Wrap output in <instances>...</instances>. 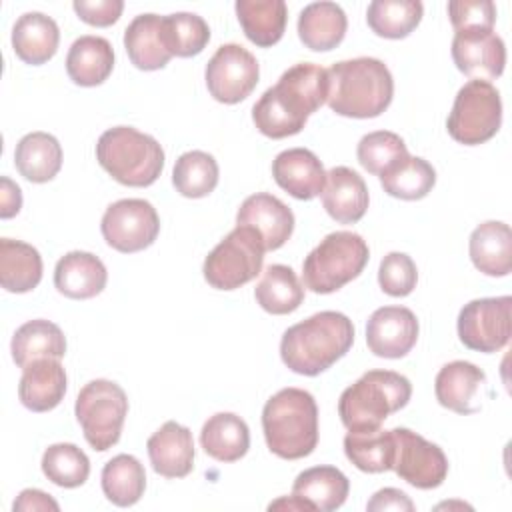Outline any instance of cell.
Instances as JSON below:
<instances>
[{
	"label": "cell",
	"mask_w": 512,
	"mask_h": 512,
	"mask_svg": "<svg viewBox=\"0 0 512 512\" xmlns=\"http://www.w3.org/2000/svg\"><path fill=\"white\" fill-rule=\"evenodd\" d=\"M326 94V70L318 64L298 62L258 98L252 108V120L268 138L294 136L306 126L308 116L326 102Z\"/></svg>",
	"instance_id": "obj_1"
},
{
	"label": "cell",
	"mask_w": 512,
	"mask_h": 512,
	"mask_svg": "<svg viewBox=\"0 0 512 512\" xmlns=\"http://www.w3.org/2000/svg\"><path fill=\"white\" fill-rule=\"evenodd\" d=\"M354 342L352 320L324 310L290 326L280 340V358L296 374L318 376L340 360Z\"/></svg>",
	"instance_id": "obj_2"
},
{
	"label": "cell",
	"mask_w": 512,
	"mask_h": 512,
	"mask_svg": "<svg viewBox=\"0 0 512 512\" xmlns=\"http://www.w3.org/2000/svg\"><path fill=\"white\" fill-rule=\"evenodd\" d=\"M326 102L348 118H376L392 102L394 80L388 66L370 56L342 60L328 70Z\"/></svg>",
	"instance_id": "obj_3"
},
{
	"label": "cell",
	"mask_w": 512,
	"mask_h": 512,
	"mask_svg": "<svg viewBox=\"0 0 512 512\" xmlns=\"http://www.w3.org/2000/svg\"><path fill=\"white\" fill-rule=\"evenodd\" d=\"M268 450L284 460L310 456L318 444V406L302 388H282L262 408Z\"/></svg>",
	"instance_id": "obj_4"
},
{
	"label": "cell",
	"mask_w": 512,
	"mask_h": 512,
	"mask_svg": "<svg viewBox=\"0 0 512 512\" xmlns=\"http://www.w3.org/2000/svg\"><path fill=\"white\" fill-rule=\"evenodd\" d=\"M412 384L394 370H368L338 400V414L350 432L376 430L392 414L408 404Z\"/></svg>",
	"instance_id": "obj_5"
},
{
	"label": "cell",
	"mask_w": 512,
	"mask_h": 512,
	"mask_svg": "<svg viewBox=\"0 0 512 512\" xmlns=\"http://www.w3.org/2000/svg\"><path fill=\"white\" fill-rule=\"evenodd\" d=\"M96 160L116 182L144 188L162 174L164 150L150 134L132 126H114L98 138Z\"/></svg>",
	"instance_id": "obj_6"
},
{
	"label": "cell",
	"mask_w": 512,
	"mask_h": 512,
	"mask_svg": "<svg viewBox=\"0 0 512 512\" xmlns=\"http://www.w3.org/2000/svg\"><path fill=\"white\" fill-rule=\"evenodd\" d=\"M368 258L370 250L360 234L348 230L332 232L304 258V288L314 294H332L358 278Z\"/></svg>",
	"instance_id": "obj_7"
},
{
	"label": "cell",
	"mask_w": 512,
	"mask_h": 512,
	"mask_svg": "<svg viewBox=\"0 0 512 512\" xmlns=\"http://www.w3.org/2000/svg\"><path fill=\"white\" fill-rule=\"evenodd\" d=\"M74 414L86 442L94 450L104 452L120 440L128 414L126 392L112 380H92L78 392Z\"/></svg>",
	"instance_id": "obj_8"
},
{
	"label": "cell",
	"mask_w": 512,
	"mask_h": 512,
	"mask_svg": "<svg viewBox=\"0 0 512 512\" xmlns=\"http://www.w3.org/2000/svg\"><path fill=\"white\" fill-rule=\"evenodd\" d=\"M264 252L258 232L236 224L206 256L204 278L216 290H236L260 274Z\"/></svg>",
	"instance_id": "obj_9"
},
{
	"label": "cell",
	"mask_w": 512,
	"mask_h": 512,
	"mask_svg": "<svg viewBox=\"0 0 512 512\" xmlns=\"http://www.w3.org/2000/svg\"><path fill=\"white\" fill-rule=\"evenodd\" d=\"M502 124V100L492 82L468 80L456 94L446 120L448 134L466 146L490 140Z\"/></svg>",
	"instance_id": "obj_10"
},
{
	"label": "cell",
	"mask_w": 512,
	"mask_h": 512,
	"mask_svg": "<svg viewBox=\"0 0 512 512\" xmlns=\"http://www.w3.org/2000/svg\"><path fill=\"white\" fill-rule=\"evenodd\" d=\"M100 230L108 246L132 254L154 244L160 232V218L148 200L124 198L106 208Z\"/></svg>",
	"instance_id": "obj_11"
},
{
	"label": "cell",
	"mask_w": 512,
	"mask_h": 512,
	"mask_svg": "<svg viewBox=\"0 0 512 512\" xmlns=\"http://www.w3.org/2000/svg\"><path fill=\"white\" fill-rule=\"evenodd\" d=\"M510 308V296L476 298L464 304L458 314L460 342L476 352H500L508 344L512 334Z\"/></svg>",
	"instance_id": "obj_12"
},
{
	"label": "cell",
	"mask_w": 512,
	"mask_h": 512,
	"mask_svg": "<svg viewBox=\"0 0 512 512\" xmlns=\"http://www.w3.org/2000/svg\"><path fill=\"white\" fill-rule=\"evenodd\" d=\"M206 86L222 104L242 102L252 94L260 78V66L252 52L240 44H222L206 64Z\"/></svg>",
	"instance_id": "obj_13"
},
{
	"label": "cell",
	"mask_w": 512,
	"mask_h": 512,
	"mask_svg": "<svg viewBox=\"0 0 512 512\" xmlns=\"http://www.w3.org/2000/svg\"><path fill=\"white\" fill-rule=\"evenodd\" d=\"M396 454L392 470L420 490L438 488L448 476V458L440 446L408 428H392Z\"/></svg>",
	"instance_id": "obj_14"
},
{
	"label": "cell",
	"mask_w": 512,
	"mask_h": 512,
	"mask_svg": "<svg viewBox=\"0 0 512 512\" xmlns=\"http://www.w3.org/2000/svg\"><path fill=\"white\" fill-rule=\"evenodd\" d=\"M452 60L470 80H496L504 72L506 46L492 28L458 30L452 38Z\"/></svg>",
	"instance_id": "obj_15"
},
{
	"label": "cell",
	"mask_w": 512,
	"mask_h": 512,
	"mask_svg": "<svg viewBox=\"0 0 512 512\" xmlns=\"http://www.w3.org/2000/svg\"><path fill=\"white\" fill-rule=\"evenodd\" d=\"M418 318L406 306H382L366 322V344L380 358H402L418 340Z\"/></svg>",
	"instance_id": "obj_16"
},
{
	"label": "cell",
	"mask_w": 512,
	"mask_h": 512,
	"mask_svg": "<svg viewBox=\"0 0 512 512\" xmlns=\"http://www.w3.org/2000/svg\"><path fill=\"white\" fill-rule=\"evenodd\" d=\"M236 224L256 230L264 250H278L294 232V214L280 198L256 192L240 204Z\"/></svg>",
	"instance_id": "obj_17"
},
{
	"label": "cell",
	"mask_w": 512,
	"mask_h": 512,
	"mask_svg": "<svg viewBox=\"0 0 512 512\" xmlns=\"http://www.w3.org/2000/svg\"><path fill=\"white\" fill-rule=\"evenodd\" d=\"M276 184L298 200H312L322 194L326 172L318 156L308 148H288L272 162Z\"/></svg>",
	"instance_id": "obj_18"
},
{
	"label": "cell",
	"mask_w": 512,
	"mask_h": 512,
	"mask_svg": "<svg viewBox=\"0 0 512 512\" xmlns=\"http://www.w3.org/2000/svg\"><path fill=\"white\" fill-rule=\"evenodd\" d=\"M148 458L156 474L164 478H184L194 466L192 432L174 422H164L146 442Z\"/></svg>",
	"instance_id": "obj_19"
},
{
	"label": "cell",
	"mask_w": 512,
	"mask_h": 512,
	"mask_svg": "<svg viewBox=\"0 0 512 512\" xmlns=\"http://www.w3.org/2000/svg\"><path fill=\"white\" fill-rule=\"evenodd\" d=\"M368 186L364 178L348 166H334L326 172L322 204L330 218L340 224H356L368 210Z\"/></svg>",
	"instance_id": "obj_20"
},
{
	"label": "cell",
	"mask_w": 512,
	"mask_h": 512,
	"mask_svg": "<svg viewBox=\"0 0 512 512\" xmlns=\"http://www.w3.org/2000/svg\"><path fill=\"white\" fill-rule=\"evenodd\" d=\"M486 384V374L476 364L466 360H454L444 364L434 380L436 400L458 414L478 412L480 406L474 404L480 390Z\"/></svg>",
	"instance_id": "obj_21"
},
{
	"label": "cell",
	"mask_w": 512,
	"mask_h": 512,
	"mask_svg": "<svg viewBox=\"0 0 512 512\" xmlns=\"http://www.w3.org/2000/svg\"><path fill=\"white\" fill-rule=\"evenodd\" d=\"M108 280L106 266L90 252L72 250L64 254L54 268V286L60 294L72 300L98 296Z\"/></svg>",
	"instance_id": "obj_22"
},
{
	"label": "cell",
	"mask_w": 512,
	"mask_h": 512,
	"mask_svg": "<svg viewBox=\"0 0 512 512\" xmlns=\"http://www.w3.org/2000/svg\"><path fill=\"white\" fill-rule=\"evenodd\" d=\"M18 384L20 402L32 412L56 408L66 394V370L56 358H42L22 368Z\"/></svg>",
	"instance_id": "obj_23"
},
{
	"label": "cell",
	"mask_w": 512,
	"mask_h": 512,
	"mask_svg": "<svg viewBox=\"0 0 512 512\" xmlns=\"http://www.w3.org/2000/svg\"><path fill=\"white\" fill-rule=\"evenodd\" d=\"M472 264L486 276H508L512 270V232L498 220L482 222L468 242Z\"/></svg>",
	"instance_id": "obj_24"
},
{
	"label": "cell",
	"mask_w": 512,
	"mask_h": 512,
	"mask_svg": "<svg viewBox=\"0 0 512 512\" xmlns=\"http://www.w3.org/2000/svg\"><path fill=\"white\" fill-rule=\"evenodd\" d=\"M60 42L58 24L42 12L22 14L12 28V48L16 56L32 66L48 62Z\"/></svg>",
	"instance_id": "obj_25"
},
{
	"label": "cell",
	"mask_w": 512,
	"mask_h": 512,
	"mask_svg": "<svg viewBox=\"0 0 512 512\" xmlns=\"http://www.w3.org/2000/svg\"><path fill=\"white\" fill-rule=\"evenodd\" d=\"M348 28V18L336 2H312L298 16V36L302 44L314 52L336 48Z\"/></svg>",
	"instance_id": "obj_26"
},
{
	"label": "cell",
	"mask_w": 512,
	"mask_h": 512,
	"mask_svg": "<svg viewBox=\"0 0 512 512\" xmlns=\"http://www.w3.org/2000/svg\"><path fill=\"white\" fill-rule=\"evenodd\" d=\"M114 68L112 44L94 34L80 36L72 42L66 56V72L78 86L102 84Z\"/></svg>",
	"instance_id": "obj_27"
},
{
	"label": "cell",
	"mask_w": 512,
	"mask_h": 512,
	"mask_svg": "<svg viewBox=\"0 0 512 512\" xmlns=\"http://www.w3.org/2000/svg\"><path fill=\"white\" fill-rule=\"evenodd\" d=\"M124 48L130 62L140 70H160L172 54L162 36V16L140 14L124 30Z\"/></svg>",
	"instance_id": "obj_28"
},
{
	"label": "cell",
	"mask_w": 512,
	"mask_h": 512,
	"mask_svg": "<svg viewBox=\"0 0 512 512\" xmlns=\"http://www.w3.org/2000/svg\"><path fill=\"white\" fill-rule=\"evenodd\" d=\"M12 360L16 366L26 368L28 364L42 358L60 360L66 354V338L60 326L50 320L38 318L24 322L12 336L10 342Z\"/></svg>",
	"instance_id": "obj_29"
},
{
	"label": "cell",
	"mask_w": 512,
	"mask_h": 512,
	"mask_svg": "<svg viewBox=\"0 0 512 512\" xmlns=\"http://www.w3.org/2000/svg\"><path fill=\"white\" fill-rule=\"evenodd\" d=\"M350 492V482L336 466H314L300 472L292 484V494L308 502L314 510L332 512L340 508Z\"/></svg>",
	"instance_id": "obj_30"
},
{
	"label": "cell",
	"mask_w": 512,
	"mask_h": 512,
	"mask_svg": "<svg viewBox=\"0 0 512 512\" xmlns=\"http://www.w3.org/2000/svg\"><path fill=\"white\" fill-rule=\"evenodd\" d=\"M200 444L210 458L218 462H236L250 448L248 424L232 412H218L204 422Z\"/></svg>",
	"instance_id": "obj_31"
},
{
	"label": "cell",
	"mask_w": 512,
	"mask_h": 512,
	"mask_svg": "<svg viewBox=\"0 0 512 512\" xmlns=\"http://www.w3.org/2000/svg\"><path fill=\"white\" fill-rule=\"evenodd\" d=\"M234 8L246 38L256 46H274L284 36L288 22L284 0H238Z\"/></svg>",
	"instance_id": "obj_32"
},
{
	"label": "cell",
	"mask_w": 512,
	"mask_h": 512,
	"mask_svg": "<svg viewBox=\"0 0 512 512\" xmlns=\"http://www.w3.org/2000/svg\"><path fill=\"white\" fill-rule=\"evenodd\" d=\"M14 164L26 180L36 184L48 182L62 168V146L48 132H30L18 140Z\"/></svg>",
	"instance_id": "obj_33"
},
{
	"label": "cell",
	"mask_w": 512,
	"mask_h": 512,
	"mask_svg": "<svg viewBox=\"0 0 512 512\" xmlns=\"http://www.w3.org/2000/svg\"><path fill=\"white\" fill-rule=\"evenodd\" d=\"M42 280L40 252L22 240H0V284L8 292L24 294L34 290Z\"/></svg>",
	"instance_id": "obj_34"
},
{
	"label": "cell",
	"mask_w": 512,
	"mask_h": 512,
	"mask_svg": "<svg viewBox=\"0 0 512 512\" xmlns=\"http://www.w3.org/2000/svg\"><path fill=\"white\" fill-rule=\"evenodd\" d=\"M254 298L268 314H290L304 302V286L296 272L284 264H270L254 288Z\"/></svg>",
	"instance_id": "obj_35"
},
{
	"label": "cell",
	"mask_w": 512,
	"mask_h": 512,
	"mask_svg": "<svg viewBox=\"0 0 512 512\" xmlns=\"http://www.w3.org/2000/svg\"><path fill=\"white\" fill-rule=\"evenodd\" d=\"M344 454L346 458L362 472L378 474L392 470L396 442L392 430H366V432H348L344 436Z\"/></svg>",
	"instance_id": "obj_36"
},
{
	"label": "cell",
	"mask_w": 512,
	"mask_h": 512,
	"mask_svg": "<svg viewBox=\"0 0 512 512\" xmlns=\"http://www.w3.org/2000/svg\"><path fill=\"white\" fill-rule=\"evenodd\" d=\"M102 492L116 506H134L146 490V472L132 454H118L102 468Z\"/></svg>",
	"instance_id": "obj_37"
},
{
	"label": "cell",
	"mask_w": 512,
	"mask_h": 512,
	"mask_svg": "<svg viewBox=\"0 0 512 512\" xmlns=\"http://www.w3.org/2000/svg\"><path fill=\"white\" fill-rule=\"evenodd\" d=\"M420 0H374L368 4L366 22L374 34L390 40L406 38L422 20Z\"/></svg>",
	"instance_id": "obj_38"
},
{
	"label": "cell",
	"mask_w": 512,
	"mask_h": 512,
	"mask_svg": "<svg viewBox=\"0 0 512 512\" xmlns=\"http://www.w3.org/2000/svg\"><path fill=\"white\" fill-rule=\"evenodd\" d=\"M386 194L400 200H420L436 184V170L420 156H408L378 176Z\"/></svg>",
	"instance_id": "obj_39"
},
{
	"label": "cell",
	"mask_w": 512,
	"mask_h": 512,
	"mask_svg": "<svg viewBox=\"0 0 512 512\" xmlns=\"http://www.w3.org/2000/svg\"><path fill=\"white\" fill-rule=\"evenodd\" d=\"M218 174V164L212 154L190 150L178 156L172 170V184L186 198H204L216 188Z\"/></svg>",
	"instance_id": "obj_40"
},
{
	"label": "cell",
	"mask_w": 512,
	"mask_h": 512,
	"mask_svg": "<svg viewBox=\"0 0 512 512\" xmlns=\"http://www.w3.org/2000/svg\"><path fill=\"white\" fill-rule=\"evenodd\" d=\"M162 36L172 56L190 58L206 48L210 40V28L198 14L176 12L162 16Z\"/></svg>",
	"instance_id": "obj_41"
},
{
	"label": "cell",
	"mask_w": 512,
	"mask_h": 512,
	"mask_svg": "<svg viewBox=\"0 0 512 512\" xmlns=\"http://www.w3.org/2000/svg\"><path fill=\"white\" fill-rule=\"evenodd\" d=\"M42 472L56 486L78 488L90 476V460L76 444L60 442L44 450Z\"/></svg>",
	"instance_id": "obj_42"
},
{
	"label": "cell",
	"mask_w": 512,
	"mask_h": 512,
	"mask_svg": "<svg viewBox=\"0 0 512 512\" xmlns=\"http://www.w3.org/2000/svg\"><path fill=\"white\" fill-rule=\"evenodd\" d=\"M356 156L364 170L380 176L400 160L408 158L410 154L404 140L398 134L388 130H376L360 138Z\"/></svg>",
	"instance_id": "obj_43"
},
{
	"label": "cell",
	"mask_w": 512,
	"mask_h": 512,
	"mask_svg": "<svg viewBox=\"0 0 512 512\" xmlns=\"http://www.w3.org/2000/svg\"><path fill=\"white\" fill-rule=\"evenodd\" d=\"M418 282L414 260L404 252H390L382 258L378 268V284L388 296H408Z\"/></svg>",
	"instance_id": "obj_44"
},
{
	"label": "cell",
	"mask_w": 512,
	"mask_h": 512,
	"mask_svg": "<svg viewBox=\"0 0 512 512\" xmlns=\"http://www.w3.org/2000/svg\"><path fill=\"white\" fill-rule=\"evenodd\" d=\"M448 16L454 30L494 28L496 6L492 0H452L448 2Z\"/></svg>",
	"instance_id": "obj_45"
},
{
	"label": "cell",
	"mask_w": 512,
	"mask_h": 512,
	"mask_svg": "<svg viewBox=\"0 0 512 512\" xmlns=\"http://www.w3.org/2000/svg\"><path fill=\"white\" fill-rule=\"evenodd\" d=\"M72 8L78 14V18L84 20L86 24L104 28L114 24L120 18L124 10V2L122 0H74Z\"/></svg>",
	"instance_id": "obj_46"
},
{
	"label": "cell",
	"mask_w": 512,
	"mask_h": 512,
	"mask_svg": "<svg viewBox=\"0 0 512 512\" xmlns=\"http://www.w3.org/2000/svg\"><path fill=\"white\" fill-rule=\"evenodd\" d=\"M368 512H414V502L398 488H382L378 490L366 504Z\"/></svg>",
	"instance_id": "obj_47"
},
{
	"label": "cell",
	"mask_w": 512,
	"mask_h": 512,
	"mask_svg": "<svg viewBox=\"0 0 512 512\" xmlns=\"http://www.w3.org/2000/svg\"><path fill=\"white\" fill-rule=\"evenodd\" d=\"M14 512H30V510H60L58 502L50 498V494L36 490V488H26L20 492V496L14 502Z\"/></svg>",
	"instance_id": "obj_48"
},
{
	"label": "cell",
	"mask_w": 512,
	"mask_h": 512,
	"mask_svg": "<svg viewBox=\"0 0 512 512\" xmlns=\"http://www.w3.org/2000/svg\"><path fill=\"white\" fill-rule=\"evenodd\" d=\"M2 188V208H0V218H12L20 212L22 208V192L18 188V184H14L10 178L2 176L0 180Z\"/></svg>",
	"instance_id": "obj_49"
},
{
	"label": "cell",
	"mask_w": 512,
	"mask_h": 512,
	"mask_svg": "<svg viewBox=\"0 0 512 512\" xmlns=\"http://www.w3.org/2000/svg\"><path fill=\"white\" fill-rule=\"evenodd\" d=\"M268 510H314L308 502H304V500H300V498H296L294 494L292 496H282V498H278L276 502H272L270 506H268Z\"/></svg>",
	"instance_id": "obj_50"
}]
</instances>
